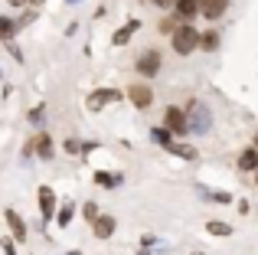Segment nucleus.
<instances>
[{
	"label": "nucleus",
	"instance_id": "f257e3e1",
	"mask_svg": "<svg viewBox=\"0 0 258 255\" xmlns=\"http://www.w3.org/2000/svg\"><path fill=\"white\" fill-rule=\"evenodd\" d=\"M200 43H203V33L193 30L189 23H180V30L173 33V49L180 52V56H189V52H193Z\"/></svg>",
	"mask_w": 258,
	"mask_h": 255
},
{
	"label": "nucleus",
	"instance_id": "f03ea898",
	"mask_svg": "<svg viewBox=\"0 0 258 255\" xmlns=\"http://www.w3.org/2000/svg\"><path fill=\"white\" fill-rule=\"evenodd\" d=\"M186 121H189V131H209V124H213V115H209V108L203 102H189V111H186Z\"/></svg>",
	"mask_w": 258,
	"mask_h": 255
},
{
	"label": "nucleus",
	"instance_id": "7ed1b4c3",
	"mask_svg": "<svg viewBox=\"0 0 258 255\" xmlns=\"http://www.w3.org/2000/svg\"><path fill=\"white\" fill-rule=\"evenodd\" d=\"M138 72H141L144 79L157 76V72H160V52H157V49H147L144 56L138 59Z\"/></svg>",
	"mask_w": 258,
	"mask_h": 255
},
{
	"label": "nucleus",
	"instance_id": "20e7f679",
	"mask_svg": "<svg viewBox=\"0 0 258 255\" xmlns=\"http://www.w3.org/2000/svg\"><path fill=\"white\" fill-rule=\"evenodd\" d=\"M200 4V13L206 20H219L222 13H226V7H229V0H196Z\"/></svg>",
	"mask_w": 258,
	"mask_h": 255
},
{
	"label": "nucleus",
	"instance_id": "39448f33",
	"mask_svg": "<svg viewBox=\"0 0 258 255\" xmlns=\"http://www.w3.org/2000/svg\"><path fill=\"white\" fill-rule=\"evenodd\" d=\"M114 98H118V92H114V89H98V92H92V95H88V111H101L108 102H114Z\"/></svg>",
	"mask_w": 258,
	"mask_h": 255
},
{
	"label": "nucleus",
	"instance_id": "423d86ee",
	"mask_svg": "<svg viewBox=\"0 0 258 255\" xmlns=\"http://www.w3.org/2000/svg\"><path fill=\"white\" fill-rule=\"evenodd\" d=\"M167 128H170L173 134H186L189 121H186V115H183L180 108H167Z\"/></svg>",
	"mask_w": 258,
	"mask_h": 255
},
{
	"label": "nucleus",
	"instance_id": "0eeeda50",
	"mask_svg": "<svg viewBox=\"0 0 258 255\" xmlns=\"http://www.w3.org/2000/svg\"><path fill=\"white\" fill-rule=\"evenodd\" d=\"M127 95H131V102L138 105V108H147V105L154 102V92H151V85H131V92H127Z\"/></svg>",
	"mask_w": 258,
	"mask_h": 255
},
{
	"label": "nucleus",
	"instance_id": "6e6552de",
	"mask_svg": "<svg viewBox=\"0 0 258 255\" xmlns=\"http://www.w3.org/2000/svg\"><path fill=\"white\" fill-rule=\"evenodd\" d=\"M173 10H176V20H183V23H189V20L200 13V4L196 0H176L173 4Z\"/></svg>",
	"mask_w": 258,
	"mask_h": 255
},
{
	"label": "nucleus",
	"instance_id": "1a4fd4ad",
	"mask_svg": "<svg viewBox=\"0 0 258 255\" xmlns=\"http://www.w3.org/2000/svg\"><path fill=\"white\" fill-rule=\"evenodd\" d=\"M7 223H10V229H13V236H17V242H26V226H23V219H20L13 210H7Z\"/></svg>",
	"mask_w": 258,
	"mask_h": 255
},
{
	"label": "nucleus",
	"instance_id": "9d476101",
	"mask_svg": "<svg viewBox=\"0 0 258 255\" xmlns=\"http://www.w3.org/2000/svg\"><path fill=\"white\" fill-rule=\"evenodd\" d=\"M111 232H114V219L111 216H98L95 219V236L98 239H108Z\"/></svg>",
	"mask_w": 258,
	"mask_h": 255
},
{
	"label": "nucleus",
	"instance_id": "9b49d317",
	"mask_svg": "<svg viewBox=\"0 0 258 255\" xmlns=\"http://www.w3.org/2000/svg\"><path fill=\"white\" fill-rule=\"evenodd\" d=\"M258 167V151L255 147H248V151L239 154V170H255Z\"/></svg>",
	"mask_w": 258,
	"mask_h": 255
},
{
	"label": "nucleus",
	"instance_id": "f8f14e48",
	"mask_svg": "<svg viewBox=\"0 0 258 255\" xmlns=\"http://www.w3.org/2000/svg\"><path fill=\"white\" fill-rule=\"evenodd\" d=\"M33 151H36L43 160H46V157H52V138H49V134H39L36 144H33Z\"/></svg>",
	"mask_w": 258,
	"mask_h": 255
},
{
	"label": "nucleus",
	"instance_id": "ddd939ff",
	"mask_svg": "<svg viewBox=\"0 0 258 255\" xmlns=\"http://www.w3.org/2000/svg\"><path fill=\"white\" fill-rule=\"evenodd\" d=\"M39 206H43V219H52V190L49 186L39 190Z\"/></svg>",
	"mask_w": 258,
	"mask_h": 255
},
{
	"label": "nucleus",
	"instance_id": "4468645a",
	"mask_svg": "<svg viewBox=\"0 0 258 255\" xmlns=\"http://www.w3.org/2000/svg\"><path fill=\"white\" fill-rule=\"evenodd\" d=\"M134 30H138V20H131V23H124V26H121L118 33H114V46H124L127 39H131V33H134Z\"/></svg>",
	"mask_w": 258,
	"mask_h": 255
},
{
	"label": "nucleus",
	"instance_id": "2eb2a0df",
	"mask_svg": "<svg viewBox=\"0 0 258 255\" xmlns=\"http://www.w3.org/2000/svg\"><path fill=\"white\" fill-rule=\"evenodd\" d=\"M170 151L176 154V157H183V160H196V157H200L189 144H170Z\"/></svg>",
	"mask_w": 258,
	"mask_h": 255
},
{
	"label": "nucleus",
	"instance_id": "dca6fc26",
	"mask_svg": "<svg viewBox=\"0 0 258 255\" xmlns=\"http://www.w3.org/2000/svg\"><path fill=\"white\" fill-rule=\"evenodd\" d=\"M151 138L157 141V144H164V147H170V144H173V138H170V128H154V131H151Z\"/></svg>",
	"mask_w": 258,
	"mask_h": 255
},
{
	"label": "nucleus",
	"instance_id": "f3484780",
	"mask_svg": "<svg viewBox=\"0 0 258 255\" xmlns=\"http://www.w3.org/2000/svg\"><path fill=\"white\" fill-rule=\"evenodd\" d=\"M95 183H98V186H118L121 177H118V173H95Z\"/></svg>",
	"mask_w": 258,
	"mask_h": 255
},
{
	"label": "nucleus",
	"instance_id": "a211bd4d",
	"mask_svg": "<svg viewBox=\"0 0 258 255\" xmlns=\"http://www.w3.org/2000/svg\"><path fill=\"white\" fill-rule=\"evenodd\" d=\"M13 30H17V23H13V20H7V17H0V39H10Z\"/></svg>",
	"mask_w": 258,
	"mask_h": 255
},
{
	"label": "nucleus",
	"instance_id": "6ab92c4d",
	"mask_svg": "<svg viewBox=\"0 0 258 255\" xmlns=\"http://www.w3.org/2000/svg\"><path fill=\"white\" fill-rule=\"evenodd\" d=\"M203 49H209V52H213L216 49V46H219V36H216V33H203Z\"/></svg>",
	"mask_w": 258,
	"mask_h": 255
},
{
	"label": "nucleus",
	"instance_id": "aec40b11",
	"mask_svg": "<svg viewBox=\"0 0 258 255\" xmlns=\"http://www.w3.org/2000/svg\"><path fill=\"white\" fill-rule=\"evenodd\" d=\"M206 229L213 232V236H229V232H232V226H226V223H209Z\"/></svg>",
	"mask_w": 258,
	"mask_h": 255
},
{
	"label": "nucleus",
	"instance_id": "412c9836",
	"mask_svg": "<svg viewBox=\"0 0 258 255\" xmlns=\"http://www.w3.org/2000/svg\"><path fill=\"white\" fill-rule=\"evenodd\" d=\"M69 223H72V203H66L59 210V226H69Z\"/></svg>",
	"mask_w": 258,
	"mask_h": 255
},
{
	"label": "nucleus",
	"instance_id": "4be33fe9",
	"mask_svg": "<svg viewBox=\"0 0 258 255\" xmlns=\"http://www.w3.org/2000/svg\"><path fill=\"white\" fill-rule=\"evenodd\" d=\"M85 219H88V223L98 219V206H95V203H85Z\"/></svg>",
	"mask_w": 258,
	"mask_h": 255
},
{
	"label": "nucleus",
	"instance_id": "5701e85b",
	"mask_svg": "<svg viewBox=\"0 0 258 255\" xmlns=\"http://www.w3.org/2000/svg\"><path fill=\"white\" fill-rule=\"evenodd\" d=\"M30 121H33V124L43 121V108H33V111H30Z\"/></svg>",
	"mask_w": 258,
	"mask_h": 255
},
{
	"label": "nucleus",
	"instance_id": "b1692460",
	"mask_svg": "<svg viewBox=\"0 0 258 255\" xmlns=\"http://www.w3.org/2000/svg\"><path fill=\"white\" fill-rule=\"evenodd\" d=\"M157 4H160V7H167V4H176V0H157Z\"/></svg>",
	"mask_w": 258,
	"mask_h": 255
},
{
	"label": "nucleus",
	"instance_id": "393cba45",
	"mask_svg": "<svg viewBox=\"0 0 258 255\" xmlns=\"http://www.w3.org/2000/svg\"><path fill=\"white\" fill-rule=\"evenodd\" d=\"M255 151H258V134H255Z\"/></svg>",
	"mask_w": 258,
	"mask_h": 255
},
{
	"label": "nucleus",
	"instance_id": "a878e982",
	"mask_svg": "<svg viewBox=\"0 0 258 255\" xmlns=\"http://www.w3.org/2000/svg\"><path fill=\"white\" fill-rule=\"evenodd\" d=\"M69 4H76V0H69Z\"/></svg>",
	"mask_w": 258,
	"mask_h": 255
},
{
	"label": "nucleus",
	"instance_id": "bb28decb",
	"mask_svg": "<svg viewBox=\"0 0 258 255\" xmlns=\"http://www.w3.org/2000/svg\"><path fill=\"white\" fill-rule=\"evenodd\" d=\"M72 255H76V252H72Z\"/></svg>",
	"mask_w": 258,
	"mask_h": 255
}]
</instances>
